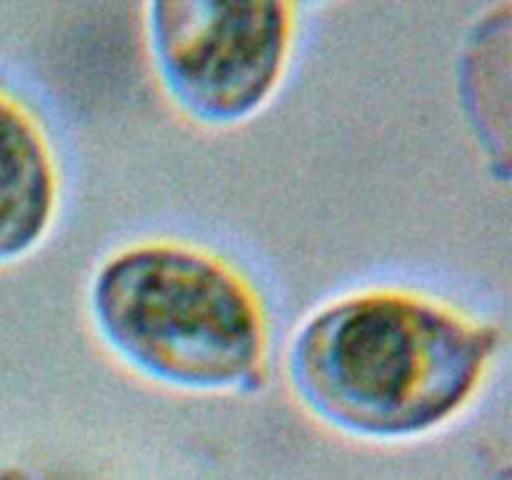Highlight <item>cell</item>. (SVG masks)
Masks as SVG:
<instances>
[{
    "instance_id": "obj_1",
    "label": "cell",
    "mask_w": 512,
    "mask_h": 480,
    "mask_svg": "<svg viewBox=\"0 0 512 480\" xmlns=\"http://www.w3.org/2000/svg\"><path fill=\"white\" fill-rule=\"evenodd\" d=\"M493 330L403 290H368L310 315L288 353L290 385L323 423L373 440L423 435L478 390Z\"/></svg>"
},
{
    "instance_id": "obj_2",
    "label": "cell",
    "mask_w": 512,
    "mask_h": 480,
    "mask_svg": "<svg viewBox=\"0 0 512 480\" xmlns=\"http://www.w3.org/2000/svg\"><path fill=\"white\" fill-rule=\"evenodd\" d=\"M100 338L138 373L183 390L250 385L265 315L243 275L180 243H140L105 260L90 288Z\"/></svg>"
},
{
    "instance_id": "obj_4",
    "label": "cell",
    "mask_w": 512,
    "mask_h": 480,
    "mask_svg": "<svg viewBox=\"0 0 512 480\" xmlns=\"http://www.w3.org/2000/svg\"><path fill=\"white\" fill-rule=\"evenodd\" d=\"M55 198L48 140L18 103L0 93V263L23 258L43 240Z\"/></svg>"
},
{
    "instance_id": "obj_3",
    "label": "cell",
    "mask_w": 512,
    "mask_h": 480,
    "mask_svg": "<svg viewBox=\"0 0 512 480\" xmlns=\"http://www.w3.org/2000/svg\"><path fill=\"white\" fill-rule=\"evenodd\" d=\"M290 5L253 0H160L148 43L170 98L203 123H238L278 88L290 50Z\"/></svg>"
}]
</instances>
